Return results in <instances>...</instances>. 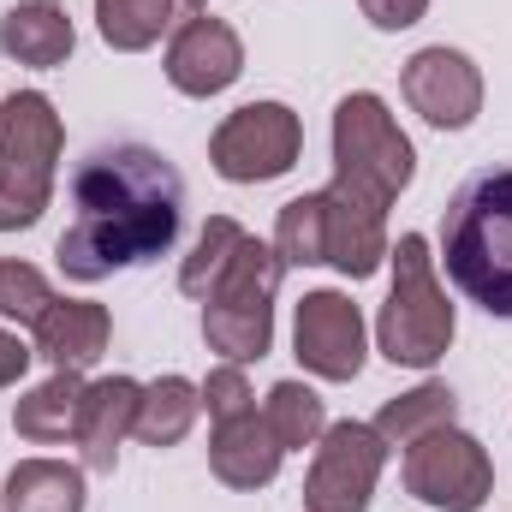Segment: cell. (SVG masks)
<instances>
[{"instance_id": "6da1fadb", "label": "cell", "mask_w": 512, "mask_h": 512, "mask_svg": "<svg viewBox=\"0 0 512 512\" xmlns=\"http://www.w3.org/2000/svg\"><path fill=\"white\" fill-rule=\"evenodd\" d=\"M72 221L54 245L66 280L96 286L120 268H143L173 251L185 227V179L179 167L149 143H96L66 185Z\"/></svg>"}, {"instance_id": "7a4b0ae2", "label": "cell", "mask_w": 512, "mask_h": 512, "mask_svg": "<svg viewBox=\"0 0 512 512\" xmlns=\"http://www.w3.org/2000/svg\"><path fill=\"white\" fill-rule=\"evenodd\" d=\"M441 262L471 304L512 322V161L459 179L441 209Z\"/></svg>"}, {"instance_id": "3957f363", "label": "cell", "mask_w": 512, "mask_h": 512, "mask_svg": "<svg viewBox=\"0 0 512 512\" xmlns=\"http://www.w3.org/2000/svg\"><path fill=\"white\" fill-rule=\"evenodd\" d=\"M387 256H393V292H387L382 316H376L382 358L399 364V370H435L453 346V304L435 280L429 239L405 233Z\"/></svg>"}, {"instance_id": "277c9868", "label": "cell", "mask_w": 512, "mask_h": 512, "mask_svg": "<svg viewBox=\"0 0 512 512\" xmlns=\"http://www.w3.org/2000/svg\"><path fill=\"white\" fill-rule=\"evenodd\" d=\"M60 149H66V126L42 90H12L0 102V233L42 221L54 197Z\"/></svg>"}, {"instance_id": "5b68a950", "label": "cell", "mask_w": 512, "mask_h": 512, "mask_svg": "<svg viewBox=\"0 0 512 512\" xmlns=\"http://www.w3.org/2000/svg\"><path fill=\"white\" fill-rule=\"evenodd\" d=\"M280 274H286V262L274 256V245L245 239V251L233 256V268L203 298V340H209V352H221L227 364H251V358H262L274 346Z\"/></svg>"}, {"instance_id": "8992f818", "label": "cell", "mask_w": 512, "mask_h": 512, "mask_svg": "<svg viewBox=\"0 0 512 512\" xmlns=\"http://www.w3.org/2000/svg\"><path fill=\"white\" fill-rule=\"evenodd\" d=\"M411 173H417V149L387 114V102L370 90H352L334 108V179L393 209V197L411 185Z\"/></svg>"}, {"instance_id": "52a82bcc", "label": "cell", "mask_w": 512, "mask_h": 512, "mask_svg": "<svg viewBox=\"0 0 512 512\" xmlns=\"http://www.w3.org/2000/svg\"><path fill=\"white\" fill-rule=\"evenodd\" d=\"M298 155H304V126L286 102H245L209 137V167L227 185H268L292 173Z\"/></svg>"}, {"instance_id": "ba28073f", "label": "cell", "mask_w": 512, "mask_h": 512, "mask_svg": "<svg viewBox=\"0 0 512 512\" xmlns=\"http://www.w3.org/2000/svg\"><path fill=\"white\" fill-rule=\"evenodd\" d=\"M405 495L441 512H483L495 495V465L489 447L465 429H435L417 447H405Z\"/></svg>"}, {"instance_id": "9c48e42d", "label": "cell", "mask_w": 512, "mask_h": 512, "mask_svg": "<svg viewBox=\"0 0 512 512\" xmlns=\"http://www.w3.org/2000/svg\"><path fill=\"white\" fill-rule=\"evenodd\" d=\"M387 465V441L370 423H328L316 441V465L304 477L310 512H370Z\"/></svg>"}, {"instance_id": "30bf717a", "label": "cell", "mask_w": 512, "mask_h": 512, "mask_svg": "<svg viewBox=\"0 0 512 512\" xmlns=\"http://www.w3.org/2000/svg\"><path fill=\"white\" fill-rule=\"evenodd\" d=\"M292 352L322 382H358V370H364V316H358V304L334 286L304 292L298 322H292Z\"/></svg>"}, {"instance_id": "8fae6325", "label": "cell", "mask_w": 512, "mask_h": 512, "mask_svg": "<svg viewBox=\"0 0 512 512\" xmlns=\"http://www.w3.org/2000/svg\"><path fill=\"white\" fill-rule=\"evenodd\" d=\"M399 90H405V102L435 131H465L483 114V72L459 48H447V42L411 54L405 72H399Z\"/></svg>"}, {"instance_id": "7c38bea8", "label": "cell", "mask_w": 512, "mask_h": 512, "mask_svg": "<svg viewBox=\"0 0 512 512\" xmlns=\"http://www.w3.org/2000/svg\"><path fill=\"white\" fill-rule=\"evenodd\" d=\"M239 72H245V42H239V30L227 24V18H215V12H203V18H191L173 42H167V84L179 90V96H221V90H233L239 84Z\"/></svg>"}, {"instance_id": "4fadbf2b", "label": "cell", "mask_w": 512, "mask_h": 512, "mask_svg": "<svg viewBox=\"0 0 512 512\" xmlns=\"http://www.w3.org/2000/svg\"><path fill=\"white\" fill-rule=\"evenodd\" d=\"M322 197V239H328V262L346 274V280H370L387 262V209L376 197L352 191V185H328L316 191Z\"/></svg>"}, {"instance_id": "5bb4252c", "label": "cell", "mask_w": 512, "mask_h": 512, "mask_svg": "<svg viewBox=\"0 0 512 512\" xmlns=\"http://www.w3.org/2000/svg\"><path fill=\"white\" fill-rule=\"evenodd\" d=\"M114 340V316L90 298H54L36 322V352L54 364V370H90Z\"/></svg>"}, {"instance_id": "9a60e30c", "label": "cell", "mask_w": 512, "mask_h": 512, "mask_svg": "<svg viewBox=\"0 0 512 512\" xmlns=\"http://www.w3.org/2000/svg\"><path fill=\"white\" fill-rule=\"evenodd\" d=\"M137 399H143V387L131 382V376H102V382H84V405H78V453H84V465L90 471H114V459H120V441L131 435V423H137Z\"/></svg>"}, {"instance_id": "2e32d148", "label": "cell", "mask_w": 512, "mask_h": 512, "mask_svg": "<svg viewBox=\"0 0 512 512\" xmlns=\"http://www.w3.org/2000/svg\"><path fill=\"white\" fill-rule=\"evenodd\" d=\"M280 459L286 447L274 441V429L245 411L233 423H215V441H209V471L227 483V489H268L280 477Z\"/></svg>"}, {"instance_id": "e0dca14e", "label": "cell", "mask_w": 512, "mask_h": 512, "mask_svg": "<svg viewBox=\"0 0 512 512\" xmlns=\"http://www.w3.org/2000/svg\"><path fill=\"white\" fill-rule=\"evenodd\" d=\"M203 12L209 0H96V30L114 54H143L161 36H179Z\"/></svg>"}, {"instance_id": "ac0fdd59", "label": "cell", "mask_w": 512, "mask_h": 512, "mask_svg": "<svg viewBox=\"0 0 512 512\" xmlns=\"http://www.w3.org/2000/svg\"><path fill=\"white\" fill-rule=\"evenodd\" d=\"M72 42H78V30H72L66 6H54V0H18L0 18V54L18 66H42V72L66 66Z\"/></svg>"}, {"instance_id": "d6986e66", "label": "cell", "mask_w": 512, "mask_h": 512, "mask_svg": "<svg viewBox=\"0 0 512 512\" xmlns=\"http://www.w3.org/2000/svg\"><path fill=\"white\" fill-rule=\"evenodd\" d=\"M78 405H84V376L78 370H54L42 387H30L18 405H12V429L36 447H54V441H72L78 435Z\"/></svg>"}, {"instance_id": "ffe728a7", "label": "cell", "mask_w": 512, "mask_h": 512, "mask_svg": "<svg viewBox=\"0 0 512 512\" xmlns=\"http://www.w3.org/2000/svg\"><path fill=\"white\" fill-rule=\"evenodd\" d=\"M0 495L6 512H84V471L66 459H18Z\"/></svg>"}, {"instance_id": "44dd1931", "label": "cell", "mask_w": 512, "mask_h": 512, "mask_svg": "<svg viewBox=\"0 0 512 512\" xmlns=\"http://www.w3.org/2000/svg\"><path fill=\"white\" fill-rule=\"evenodd\" d=\"M197 411H203V393H197V382H185V376H161V382L143 387L131 435H137L143 447H155V453H161V447H179V441L191 435Z\"/></svg>"}, {"instance_id": "7402d4cb", "label": "cell", "mask_w": 512, "mask_h": 512, "mask_svg": "<svg viewBox=\"0 0 512 512\" xmlns=\"http://www.w3.org/2000/svg\"><path fill=\"white\" fill-rule=\"evenodd\" d=\"M459 417V399H453V387L447 382H423L411 387V393H399V399H387L382 411H376V435L387 441V453L393 447H417L423 435H435V429H447Z\"/></svg>"}, {"instance_id": "603a6c76", "label": "cell", "mask_w": 512, "mask_h": 512, "mask_svg": "<svg viewBox=\"0 0 512 512\" xmlns=\"http://www.w3.org/2000/svg\"><path fill=\"white\" fill-rule=\"evenodd\" d=\"M245 239H251V233H245L233 215H209L203 233H197V245H191V256L179 262V292L203 304V298L215 292V280L233 268V256L245 251Z\"/></svg>"}, {"instance_id": "cb8c5ba5", "label": "cell", "mask_w": 512, "mask_h": 512, "mask_svg": "<svg viewBox=\"0 0 512 512\" xmlns=\"http://www.w3.org/2000/svg\"><path fill=\"white\" fill-rule=\"evenodd\" d=\"M262 423L274 429V441H280L286 453H304V447L322 441V429H328V405H322L316 387L274 382L268 387V405H262Z\"/></svg>"}, {"instance_id": "d4e9b609", "label": "cell", "mask_w": 512, "mask_h": 512, "mask_svg": "<svg viewBox=\"0 0 512 512\" xmlns=\"http://www.w3.org/2000/svg\"><path fill=\"white\" fill-rule=\"evenodd\" d=\"M274 256L286 268H316L328 262V239H322V197H292L274 221Z\"/></svg>"}, {"instance_id": "484cf974", "label": "cell", "mask_w": 512, "mask_h": 512, "mask_svg": "<svg viewBox=\"0 0 512 512\" xmlns=\"http://www.w3.org/2000/svg\"><path fill=\"white\" fill-rule=\"evenodd\" d=\"M48 304H54V292H48L42 268L0 256V316H6V322H18V328H36Z\"/></svg>"}, {"instance_id": "4316f807", "label": "cell", "mask_w": 512, "mask_h": 512, "mask_svg": "<svg viewBox=\"0 0 512 512\" xmlns=\"http://www.w3.org/2000/svg\"><path fill=\"white\" fill-rule=\"evenodd\" d=\"M197 393H203V411H209L215 423H233V417L256 411V393H251V382H245V364L209 370V382H197Z\"/></svg>"}, {"instance_id": "83f0119b", "label": "cell", "mask_w": 512, "mask_h": 512, "mask_svg": "<svg viewBox=\"0 0 512 512\" xmlns=\"http://www.w3.org/2000/svg\"><path fill=\"white\" fill-rule=\"evenodd\" d=\"M364 6V18L376 24V30H411V24H423V12H429V0H358Z\"/></svg>"}, {"instance_id": "f1b7e54d", "label": "cell", "mask_w": 512, "mask_h": 512, "mask_svg": "<svg viewBox=\"0 0 512 512\" xmlns=\"http://www.w3.org/2000/svg\"><path fill=\"white\" fill-rule=\"evenodd\" d=\"M30 358H36V352H30V346H24L18 334H6V328H0V387L18 382V376L30 370Z\"/></svg>"}]
</instances>
